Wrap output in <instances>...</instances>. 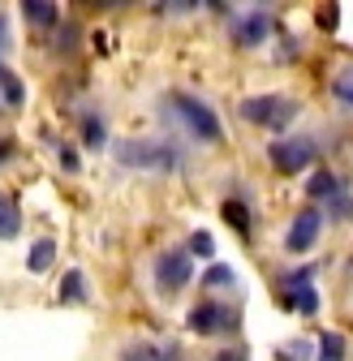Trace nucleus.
Here are the masks:
<instances>
[{
  "label": "nucleus",
  "instance_id": "obj_3",
  "mask_svg": "<svg viewBox=\"0 0 353 361\" xmlns=\"http://www.w3.org/2000/svg\"><path fill=\"white\" fill-rule=\"evenodd\" d=\"M301 104L293 95H280V90H263V95H246L237 104V116L246 125H258V129H268V133H280L285 138V129L297 121Z\"/></svg>",
  "mask_w": 353,
  "mask_h": 361
},
{
  "label": "nucleus",
  "instance_id": "obj_24",
  "mask_svg": "<svg viewBox=\"0 0 353 361\" xmlns=\"http://www.w3.org/2000/svg\"><path fill=\"white\" fill-rule=\"evenodd\" d=\"M186 250H190V258H215V237L207 233V228H198V233H190V241H186Z\"/></svg>",
  "mask_w": 353,
  "mask_h": 361
},
{
  "label": "nucleus",
  "instance_id": "obj_26",
  "mask_svg": "<svg viewBox=\"0 0 353 361\" xmlns=\"http://www.w3.org/2000/svg\"><path fill=\"white\" fill-rule=\"evenodd\" d=\"M323 215H332V219H336V224H353V194H349V190H345V194H340V198H332V202H328V207H323Z\"/></svg>",
  "mask_w": 353,
  "mask_h": 361
},
{
  "label": "nucleus",
  "instance_id": "obj_14",
  "mask_svg": "<svg viewBox=\"0 0 353 361\" xmlns=\"http://www.w3.org/2000/svg\"><path fill=\"white\" fill-rule=\"evenodd\" d=\"M22 18L30 26H39V30H56L65 22V13L52 5V0H22Z\"/></svg>",
  "mask_w": 353,
  "mask_h": 361
},
{
  "label": "nucleus",
  "instance_id": "obj_29",
  "mask_svg": "<svg viewBox=\"0 0 353 361\" xmlns=\"http://www.w3.org/2000/svg\"><path fill=\"white\" fill-rule=\"evenodd\" d=\"M18 159V138H9V133H0V168Z\"/></svg>",
  "mask_w": 353,
  "mask_h": 361
},
{
  "label": "nucleus",
  "instance_id": "obj_1",
  "mask_svg": "<svg viewBox=\"0 0 353 361\" xmlns=\"http://www.w3.org/2000/svg\"><path fill=\"white\" fill-rule=\"evenodd\" d=\"M164 112L194 147H220L225 142V121H220V112L203 95H194V90H168Z\"/></svg>",
  "mask_w": 353,
  "mask_h": 361
},
{
  "label": "nucleus",
  "instance_id": "obj_32",
  "mask_svg": "<svg viewBox=\"0 0 353 361\" xmlns=\"http://www.w3.org/2000/svg\"><path fill=\"white\" fill-rule=\"evenodd\" d=\"M319 26H323V30H332V26H336V5H323V13H319Z\"/></svg>",
  "mask_w": 353,
  "mask_h": 361
},
{
  "label": "nucleus",
  "instance_id": "obj_22",
  "mask_svg": "<svg viewBox=\"0 0 353 361\" xmlns=\"http://www.w3.org/2000/svg\"><path fill=\"white\" fill-rule=\"evenodd\" d=\"M315 348H319V344H311V340H289V344H280L276 361H315V357H319Z\"/></svg>",
  "mask_w": 353,
  "mask_h": 361
},
{
  "label": "nucleus",
  "instance_id": "obj_9",
  "mask_svg": "<svg viewBox=\"0 0 353 361\" xmlns=\"http://www.w3.org/2000/svg\"><path fill=\"white\" fill-rule=\"evenodd\" d=\"M121 361H186L181 348L172 340H151V336H138V340H125L121 344Z\"/></svg>",
  "mask_w": 353,
  "mask_h": 361
},
{
  "label": "nucleus",
  "instance_id": "obj_21",
  "mask_svg": "<svg viewBox=\"0 0 353 361\" xmlns=\"http://www.w3.org/2000/svg\"><path fill=\"white\" fill-rule=\"evenodd\" d=\"M345 353H349V340H345L340 331H323V336H319V357H315V361H345Z\"/></svg>",
  "mask_w": 353,
  "mask_h": 361
},
{
  "label": "nucleus",
  "instance_id": "obj_17",
  "mask_svg": "<svg viewBox=\"0 0 353 361\" xmlns=\"http://www.w3.org/2000/svg\"><path fill=\"white\" fill-rule=\"evenodd\" d=\"M56 241L52 237H39L35 245H30V254H26V271H30V276H43V271H48L52 262H56Z\"/></svg>",
  "mask_w": 353,
  "mask_h": 361
},
{
  "label": "nucleus",
  "instance_id": "obj_18",
  "mask_svg": "<svg viewBox=\"0 0 353 361\" xmlns=\"http://www.w3.org/2000/svg\"><path fill=\"white\" fill-rule=\"evenodd\" d=\"M237 284V271L229 267V262H211L203 276H198V288H207V293H225V288H233Z\"/></svg>",
  "mask_w": 353,
  "mask_h": 361
},
{
  "label": "nucleus",
  "instance_id": "obj_4",
  "mask_svg": "<svg viewBox=\"0 0 353 361\" xmlns=\"http://www.w3.org/2000/svg\"><path fill=\"white\" fill-rule=\"evenodd\" d=\"M186 331L198 340H220V336H237L241 331V314L237 305L220 301V297H203L186 310Z\"/></svg>",
  "mask_w": 353,
  "mask_h": 361
},
{
  "label": "nucleus",
  "instance_id": "obj_19",
  "mask_svg": "<svg viewBox=\"0 0 353 361\" xmlns=\"http://www.w3.org/2000/svg\"><path fill=\"white\" fill-rule=\"evenodd\" d=\"M0 99H5V108H22L26 104V86L5 61H0Z\"/></svg>",
  "mask_w": 353,
  "mask_h": 361
},
{
  "label": "nucleus",
  "instance_id": "obj_31",
  "mask_svg": "<svg viewBox=\"0 0 353 361\" xmlns=\"http://www.w3.org/2000/svg\"><path fill=\"white\" fill-rule=\"evenodd\" d=\"M215 361H250V353H246L241 344H225V348L215 353Z\"/></svg>",
  "mask_w": 353,
  "mask_h": 361
},
{
  "label": "nucleus",
  "instance_id": "obj_15",
  "mask_svg": "<svg viewBox=\"0 0 353 361\" xmlns=\"http://www.w3.org/2000/svg\"><path fill=\"white\" fill-rule=\"evenodd\" d=\"M56 301H61V305H86V301H91V288H86V276H82V267H69L65 276H61Z\"/></svg>",
  "mask_w": 353,
  "mask_h": 361
},
{
  "label": "nucleus",
  "instance_id": "obj_12",
  "mask_svg": "<svg viewBox=\"0 0 353 361\" xmlns=\"http://www.w3.org/2000/svg\"><path fill=\"white\" fill-rule=\"evenodd\" d=\"M349 185H345V176H336L332 168H315L311 172V180H306V198H315V202H332V198H340Z\"/></svg>",
  "mask_w": 353,
  "mask_h": 361
},
{
  "label": "nucleus",
  "instance_id": "obj_8",
  "mask_svg": "<svg viewBox=\"0 0 353 361\" xmlns=\"http://www.w3.org/2000/svg\"><path fill=\"white\" fill-rule=\"evenodd\" d=\"M323 211L319 207H301L293 219H289V233H285V254H293V258H306L315 245H319V237H323Z\"/></svg>",
  "mask_w": 353,
  "mask_h": 361
},
{
  "label": "nucleus",
  "instance_id": "obj_6",
  "mask_svg": "<svg viewBox=\"0 0 353 361\" xmlns=\"http://www.w3.org/2000/svg\"><path fill=\"white\" fill-rule=\"evenodd\" d=\"M151 276H155L160 297L186 293V288L194 284V258H190V250H186V245H168V250H160L155 262H151Z\"/></svg>",
  "mask_w": 353,
  "mask_h": 361
},
{
  "label": "nucleus",
  "instance_id": "obj_30",
  "mask_svg": "<svg viewBox=\"0 0 353 361\" xmlns=\"http://www.w3.org/2000/svg\"><path fill=\"white\" fill-rule=\"evenodd\" d=\"M56 159H61V168H65V172H78V155H73V147H69V142H56Z\"/></svg>",
  "mask_w": 353,
  "mask_h": 361
},
{
  "label": "nucleus",
  "instance_id": "obj_2",
  "mask_svg": "<svg viewBox=\"0 0 353 361\" xmlns=\"http://www.w3.org/2000/svg\"><path fill=\"white\" fill-rule=\"evenodd\" d=\"M112 159L129 172H147V176H172L186 164L181 147L172 138H121L112 147Z\"/></svg>",
  "mask_w": 353,
  "mask_h": 361
},
{
  "label": "nucleus",
  "instance_id": "obj_7",
  "mask_svg": "<svg viewBox=\"0 0 353 361\" xmlns=\"http://www.w3.org/2000/svg\"><path fill=\"white\" fill-rule=\"evenodd\" d=\"M272 35H276V13H272V9L250 5V9H241V13H229V39L237 43L241 52L268 48Z\"/></svg>",
  "mask_w": 353,
  "mask_h": 361
},
{
  "label": "nucleus",
  "instance_id": "obj_28",
  "mask_svg": "<svg viewBox=\"0 0 353 361\" xmlns=\"http://www.w3.org/2000/svg\"><path fill=\"white\" fill-rule=\"evenodd\" d=\"M13 52V30H9V13L0 9V61Z\"/></svg>",
  "mask_w": 353,
  "mask_h": 361
},
{
  "label": "nucleus",
  "instance_id": "obj_13",
  "mask_svg": "<svg viewBox=\"0 0 353 361\" xmlns=\"http://www.w3.org/2000/svg\"><path fill=\"white\" fill-rule=\"evenodd\" d=\"M22 224H26V215H22L18 194L0 190V241H18L22 237Z\"/></svg>",
  "mask_w": 353,
  "mask_h": 361
},
{
  "label": "nucleus",
  "instance_id": "obj_5",
  "mask_svg": "<svg viewBox=\"0 0 353 361\" xmlns=\"http://www.w3.org/2000/svg\"><path fill=\"white\" fill-rule=\"evenodd\" d=\"M263 155H268L276 176H301V172H311L319 147H315V138H306V133H297V138L285 133V138H272L268 147H263Z\"/></svg>",
  "mask_w": 353,
  "mask_h": 361
},
{
  "label": "nucleus",
  "instance_id": "obj_33",
  "mask_svg": "<svg viewBox=\"0 0 353 361\" xmlns=\"http://www.w3.org/2000/svg\"><path fill=\"white\" fill-rule=\"evenodd\" d=\"M0 116H5V99H0Z\"/></svg>",
  "mask_w": 353,
  "mask_h": 361
},
{
  "label": "nucleus",
  "instance_id": "obj_25",
  "mask_svg": "<svg viewBox=\"0 0 353 361\" xmlns=\"http://www.w3.org/2000/svg\"><path fill=\"white\" fill-rule=\"evenodd\" d=\"M332 95H336L345 108H353V65L336 69V78H332Z\"/></svg>",
  "mask_w": 353,
  "mask_h": 361
},
{
  "label": "nucleus",
  "instance_id": "obj_11",
  "mask_svg": "<svg viewBox=\"0 0 353 361\" xmlns=\"http://www.w3.org/2000/svg\"><path fill=\"white\" fill-rule=\"evenodd\" d=\"M78 133H82V147L86 151H108V121H104L100 108H82Z\"/></svg>",
  "mask_w": 353,
  "mask_h": 361
},
{
  "label": "nucleus",
  "instance_id": "obj_10",
  "mask_svg": "<svg viewBox=\"0 0 353 361\" xmlns=\"http://www.w3.org/2000/svg\"><path fill=\"white\" fill-rule=\"evenodd\" d=\"M220 215H225V224H229L241 241L254 237V202H250L246 194H229L225 202H220Z\"/></svg>",
  "mask_w": 353,
  "mask_h": 361
},
{
  "label": "nucleus",
  "instance_id": "obj_16",
  "mask_svg": "<svg viewBox=\"0 0 353 361\" xmlns=\"http://www.w3.org/2000/svg\"><path fill=\"white\" fill-rule=\"evenodd\" d=\"M280 301H285V310H297L301 319H315V314L323 310V301H319V288H315V284L293 288V293H280Z\"/></svg>",
  "mask_w": 353,
  "mask_h": 361
},
{
  "label": "nucleus",
  "instance_id": "obj_27",
  "mask_svg": "<svg viewBox=\"0 0 353 361\" xmlns=\"http://www.w3.org/2000/svg\"><path fill=\"white\" fill-rule=\"evenodd\" d=\"M280 43H285V48L276 52V61H280V65H289V61H301V52H306V48H301V39H293V35H280Z\"/></svg>",
  "mask_w": 353,
  "mask_h": 361
},
{
  "label": "nucleus",
  "instance_id": "obj_23",
  "mask_svg": "<svg viewBox=\"0 0 353 361\" xmlns=\"http://www.w3.org/2000/svg\"><path fill=\"white\" fill-rule=\"evenodd\" d=\"M315 276H319V267H315V262H306V267H293V271H285V276H280V284H285V293H293V288L315 284Z\"/></svg>",
  "mask_w": 353,
  "mask_h": 361
},
{
  "label": "nucleus",
  "instance_id": "obj_20",
  "mask_svg": "<svg viewBox=\"0 0 353 361\" xmlns=\"http://www.w3.org/2000/svg\"><path fill=\"white\" fill-rule=\"evenodd\" d=\"M78 48H82V26L65 18V22L52 30V52H61V56H73Z\"/></svg>",
  "mask_w": 353,
  "mask_h": 361
}]
</instances>
